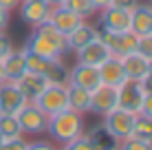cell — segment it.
Listing matches in <instances>:
<instances>
[{
  "label": "cell",
  "instance_id": "obj_7",
  "mask_svg": "<svg viewBox=\"0 0 152 150\" xmlns=\"http://www.w3.org/2000/svg\"><path fill=\"white\" fill-rule=\"evenodd\" d=\"M117 95H119V108L132 113V115L141 113V104H143V97H145L143 89H141V82L126 80L117 89Z\"/></svg>",
  "mask_w": 152,
  "mask_h": 150
},
{
  "label": "cell",
  "instance_id": "obj_41",
  "mask_svg": "<svg viewBox=\"0 0 152 150\" xmlns=\"http://www.w3.org/2000/svg\"><path fill=\"white\" fill-rule=\"evenodd\" d=\"M148 73L152 75V62H150V64H148Z\"/></svg>",
  "mask_w": 152,
  "mask_h": 150
},
{
  "label": "cell",
  "instance_id": "obj_6",
  "mask_svg": "<svg viewBox=\"0 0 152 150\" xmlns=\"http://www.w3.org/2000/svg\"><path fill=\"white\" fill-rule=\"evenodd\" d=\"M18 121L20 128H22V135H40V132H46V124H49V115L44 110H40L33 102H29L22 110L18 113Z\"/></svg>",
  "mask_w": 152,
  "mask_h": 150
},
{
  "label": "cell",
  "instance_id": "obj_4",
  "mask_svg": "<svg viewBox=\"0 0 152 150\" xmlns=\"http://www.w3.org/2000/svg\"><path fill=\"white\" fill-rule=\"evenodd\" d=\"M97 38L108 46L110 55H115V58H124V55H128V53H134V51H137V40H139L132 31L113 33V31L99 29V27H97Z\"/></svg>",
  "mask_w": 152,
  "mask_h": 150
},
{
  "label": "cell",
  "instance_id": "obj_38",
  "mask_svg": "<svg viewBox=\"0 0 152 150\" xmlns=\"http://www.w3.org/2000/svg\"><path fill=\"white\" fill-rule=\"evenodd\" d=\"M91 2L95 4V9H97V11H102V9L110 7V0H91Z\"/></svg>",
  "mask_w": 152,
  "mask_h": 150
},
{
  "label": "cell",
  "instance_id": "obj_27",
  "mask_svg": "<svg viewBox=\"0 0 152 150\" xmlns=\"http://www.w3.org/2000/svg\"><path fill=\"white\" fill-rule=\"evenodd\" d=\"M117 150H152V141H143L137 137H128L124 141H119Z\"/></svg>",
  "mask_w": 152,
  "mask_h": 150
},
{
  "label": "cell",
  "instance_id": "obj_9",
  "mask_svg": "<svg viewBox=\"0 0 152 150\" xmlns=\"http://www.w3.org/2000/svg\"><path fill=\"white\" fill-rule=\"evenodd\" d=\"M115 108H119V95H117V89L113 86H99L91 93V113L95 115H102L106 117L108 113H113Z\"/></svg>",
  "mask_w": 152,
  "mask_h": 150
},
{
  "label": "cell",
  "instance_id": "obj_30",
  "mask_svg": "<svg viewBox=\"0 0 152 150\" xmlns=\"http://www.w3.org/2000/svg\"><path fill=\"white\" fill-rule=\"evenodd\" d=\"M29 141H24V137H13V139H4L0 150H27Z\"/></svg>",
  "mask_w": 152,
  "mask_h": 150
},
{
  "label": "cell",
  "instance_id": "obj_5",
  "mask_svg": "<svg viewBox=\"0 0 152 150\" xmlns=\"http://www.w3.org/2000/svg\"><path fill=\"white\" fill-rule=\"evenodd\" d=\"M132 126H134V115L124 108H115L113 113H108L104 117V128H106L117 141L132 137Z\"/></svg>",
  "mask_w": 152,
  "mask_h": 150
},
{
  "label": "cell",
  "instance_id": "obj_19",
  "mask_svg": "<svg viewBox=\"0 0 152 150\" xmlns=\"http://www.w3.org/2000/svg\"><path fill=\"white\" fill-rule=\"evenodd\" d=\"M121 60V66H124V73H126V80H134V82H141L145 75H148V64L150 62L143 58L141 53H128L124 55Z\"/></svg>",
  "mask_w": 152,
  "mask_h": 150
},
{
  "label": "cell",
  "instance_id": "obj_10",
  "mask_svg": "<svg viewBox=\"0 0 152 150\" xmlns=\"http://www.w3.org/2000/svg\"><path fill=\"white\" fill-rule=\"evenodd\" d=\"M69 84L80 86V89L93 93L95 89L102 86L99 80V71L95 66H86V64H75L73 69H69Z\"/></svg>",
  "mask_w": 152,
  "mask_h": 150
},
{
  "label": "cell",
  "instance_id": "obj_8",
  "mask_svg": "<svg viewBox=\"0 0 152 150\" xmlns=\"http://www.w3.org/2000/svg\"><path fill=\"white\" fill-rule=\"evenodd\" d=\"M27 97L20 93L15 82H2L0 84V113L4 115H18L27 106Z\"/></svg>",
  "mask_w": 152,
  "mask_h": 150
},
{
  "label": "cell",
  "instance_id": "obj_36",
  "mask_svg": "<svg viewBox=\"0 0 152 150\" xmlns=\"http://www.w3.org/2000/svg\"><path fill=\"white\" fill-rule=\"evenodd\" d=\"M141 89H143L145 95H148V93H152V75H150V73L145 75L143 80H141Z\"/></svg>",
  "mask_w": 152,
  "mask_h": 150
},
{
  "label": "cell",
  "instance_id": "obj_32",
  "mask_svg": "<svg viewBox=\"0 0 152 150\" xmlns=\"http://www.w3.org/2000/svg\"><path fill=\"white\" fill-rule=\"evenodd\" d=\"M113 7L117 9H126V11H132L137 4H141V0H110Z\"/></svg>",
  "mask_w": 152,
  "mask_h": 150
},
{
  "label": "cell",
  "instance_id": "obj_34",
  "mask_svg": "<svg viewBox=\"0 0 152 150\" xmlns=\"http://www.w3.org/2000/svg\"><path fill=\"white\" fill-rule=\"evenodd\" d=\"M27 150H55V146H51L49 141H31Z\"/></svg>",
  "mask_w": 152,
  "mask_h": 150
},
{
  "label": "cell",
  "instance_id": "obj_31",
  "mask_svg": "<svg viewBox=\"0 0 152 150\" xmlns=\"http://www.w3.org/2000/svg\"><path fill=\"white\" fill-rule=\"evenodd\" d=\"M11 51H13V44H11V40H9V35L4 33V31H0V60H4Z\"/></svg>",
  "mask_w": 152,
  "mask_h": 150
},
{
  "label": "cell",
  "instance_id": "obj_24",
  "mask_svg": "<svg viewBox=\"0 0 152 150\" xmlns=\"http://www.w3.org/2000/svg\"><path fill=\"white\" fill-rule=\"evenodd\" d=\"M0 135L4 139H13V137H22V128L15 115H4L0 113Z\"/></svg>",
  "mask_w": 152,
  "mask_h": 150
},
{
  "label": "cell",
  "instance_id": "obj_39",
  "mask_svg": "<svg viewBox=\"0 0 152 150\" xmlns=\"http://www.w3.org/2000/svg\"><path fill=\"white\" fill-rule=\"evenodd\" d=\"M7 82V75H4V66H2V60H0V84Z\"/></svg>",
  "mask_w": 152,
  "mask_h": 150
},
{
  "label": "cell",
  "instance_id": "obj_26",
  "mask_svg": "<svg viewBox=\"0 0 152 150\" xmlns=\"http://www.w3.org/2000/svg\"><path fill=\"white\" fill-rule=\"evenodd\" d=\"M132 137L143 139V141H152V119L145 115H134V126H132Z\"/></svg>",
  "mask_w": 152,
  "mask_h": 150
},
{
  "label": "cell",
  "instance_id": "obj_21",
  "mask_svg": "<svg viewBox=\"0 0 152 150\" xmlns=\"http://www.w3.org/2000/svg\"><path fill=\"white\" fill-rule=\"evenodd\" d=\"M88 141H91V146L95 150H117L119 148V141L104 126L93 128V130L88 132Z\"/></svg>",
  "mask_w": 152,
  "mask_h": 150
},
{
  "label": "cell",
  "instance_id": "obj_28",
  "mask_svg": "<svg viewBox=\"0 0 152 150\" xmlns=\"http://www.w3.org/2000/svg\"><path fill=\"white\" fill-rule=\"evenodd\" d=\"M137 53H141L148 62H152V33L150 35H141L137 40Z\"/></svg>",
  "mask_w": 152,
  "mask_h": 150
},
{
  "label": "cell",
  "instance_id": "obj_1",
  "mask_svg": "<svg viewBox=\"0 0 152 150\" xmlns=\"http://www.w3.org/2000/svg\"><path fill=\"white\" fill-rule=\"evenodd\" d=\"M22 49L29 51V53L40 55V58H46V60H62V55L69 53V49H66V35H62L49 22L35 27Z\"/></svg>",
  "mask_w": 152,
  "mask_h": 150
},
{
  "label": "cell",
  "instance_id": "obj_35",
  "mask_svg": "<svg viewBox=\"0 0 152 150\" xmlns=\"http://www.w3.org/2000/svg\"><path fill=\"white\" fill-rule=\"evenodd\" d=\"M20 2H22V0H0V7L7 9V11L11 13L13 9H18V7H20Z\"/></svg>",
  "mask_w": 152,
  "mask_h": 150
},
{
  "label": "cell",
  "instance_id": "obj_17",
  "mask_svg": "<svg viewBox=\"0 0 152 150\" xmlns=\"http://www.w3.org/2000/svg\"><path fill=\"white\" fill-rule=\"evenodd\" d=\"M130 31L137 38L152 33V4H137L130 11Z\"/></svg>",
  "mask_w": 152,
  "mask_h": 150
},
{
  "label": "cell",
  "instance_id": "obj_3",
  "mask_svg": "<svg viewBox=\"0 0 152 150\" xmlns=\"http://www.w3.org/2000/svg\"><path fill=\"white\" fill-rule=\"evenodd\" d=\"M33 104L49 117L62 110H69V84H49Z\"/></svg>",
  "mask_w": 152,
  "mask_h": 150
},
{
  "label": "cell",
  "instance_id": "obj_20",
  "mask_svg": "<svg viewBox=\"0 0 152 150\" xmlns=\"http://www.w3.org/2000/svg\"><path fill=\"white\" fill-rule=\"evenodd\" d=\"M2 66H4V75H7V82H15L20 75L27 73V62H24V51H11L7 58L2 60Z\"/></svg>",
  "mask_w": 152,
  "mask_h": 150
},
{
  "label": "cell",
  "instance_id": "obj_14",
  "mask_svg": "<svg viewBox=\"0 0 152 150\" xmlns=\"http://www.w3.org/2000/svg\"><path fill=\"white\" fill-rule=\"evenodd\" d=\"M46 22L51 24L53 29H57L62 35H69L73 29H77L80 24L84 22V20L80 18V15H75L73 11H69L66 7H53L51 9V13H49V20Z\"/></svg>",
  "mask_w": 152,
  "mask_h": 150
},
{
  "label": "cell",
  "instance_id": "obj_42",
  "mask_svg": "<svg viewBox=\"0 0 152 150\" xmlns=\"http://www.w3.org/2000/svg\"><path fill=\"white\" fill-rule=\"evenodd\" d=\"M55 150H66V146H60V148H55Z\"/></svg>",
  "mask_w": 152,
  "mask_h": 150
},
{
  "label": "cell",
  "instance_id": "obj_37",
  "mask_svg": "<svg viewBox=\"0 0 152 150\" xmlns=\"http://www.w3.org/2000/svg\"><path fill=\"white\" fill-rule=\"evenodd\" d=\"M7 24H9V11L0 7V31L7 29Z\"/></svg>",
  "mask_w": 152,
  "mask_h": 150
},
{
  "label": "cell",
  "instance_id": "obj_18",
  "mask_svg": "<svg viewBox=\"0 0 152 150\" xmlns=\"http://www.w3.org/2000/svg\"><path fill=\"white\" fill-rule=\"evenodd\" d=\"M93 40H97V27H93V24H88L86 20L80 24L77 29H73L69 35H66V49L73 51V53H77L80 49H84L86 44H91Z\"/></svg>",
  "mask_w": 152,
  "mask_h": 150
},
{
  "label": "cell",
  "instance_id": "obj_12",
  "mask_svg": "<svg viewBox=\"0 0 152 150\" xmlns=\"http://www.w3.org/2000/svg\"><path fill=\"white\" fill-rule=\"evenodd\" d=\"M99 29L113 31V33H121V31H130V11L117 7H106L102 9L99 15Z\"/></svg>",
  "mask_w": 152,
  "mask_h": 150
},
{
  "label": "cell",
  "instance_id": "obj_43",
  "mask_svg": "<svg viewBox=\"0 0 152 150\" xmlns=\"http://www.w3.org/2000/svg\"><path fill=\"white\" fill-rule=\"evenodd\" d=\"M2 141H4V137H2V135H0V146H2Z\"/></svg>",
  "mask_w": 152,
  "mask_h": 150
},
{
  "label": "cell",
  "instance_id": "obj_44",
  "mask_svg": "<svg viewBox=\"0 0 152 150\" xmlns=\"http://www.w3.org/2000/svg\"><path fill=\"white\" fill-rule=\"evenodd\" d=\"M150 4H152V0H150Z\"/></svg>",
  "mask_w": 152,
  "mask_h": 150
},
{
  "label": "cell",
  "instance_id": "obj_15",
  "mask_svg": "<svg viewBox=\"0 0 152 150\" xmlns=\"http://www.w3.org/2000/svg\"><path fill=\"white\" fill-rule=\"evenodd\" d=\"M15 86H18L20 93L27 97V102H35L42 95V91L49 86V82H46L44 75H38V73L27 71L24 75H20L18 80H15Z\"/></svg>",
  "mask_w": 152,
  "mask_h": 150
},
{
  "label": "cell",
  "instance_id": "obj_11",
  "mask_svg": "<svg viewBox=\"0 0 152 150\" xmlns=\"http://www.w3.org/2000/svg\"><path fill=\"white\" fill-rule=\"evenodd\" d=\"M51 9L53 7H51L46 0H22V2H20V15H22V20L27 24H31L33 29L49 20Z\"/></svg>",
  "mask_w": 152,
  "mask_h": 150
},
{
  "label": "cell",
  "instance_id": "obj_40",
  "mask_svg": "<svg viewBox=\"0 0 152 150\" xmlns=\"http://www.w3.org/2000/svg\"><path fill=\"white\" fill-rule=\"evenodd\" d=\"M46 2H49V4H51V7H60V4H62V2H64V0H46Z\"/></svg>",
  "mask_w": 152,
  "mask_h": 150
},
{
  "label": "cell",
  "instance_id": "obj_22",
  "mask_svg": "<svg viewBox=\"0 0 152 150\" xmlns=\"http://www.w3.org/2000/svg\"><path fill=\"white\" fill-rule=\"evenodd\" d=\"M69 108L75 113H88L91 110V93L80 89V86L69 84Z\"/></svg>",
  "mask_w": 152,
  "mask_h": 150
},
{
  "label": "cell",
  "instance_id": "obj_2",
  "mask_svg": "<svg viewBox=\"0 0 152 150\" xmlns=\"http://www.w3.org/2000/svg\"><path fill=\"white\" fill-rule=\"evenodd\" d=\"M84 128H86L84 115H82V113L71 110V108H69V110L57 113V115H51L49 124H46V132H49L55 141H60L62 146L69 143V141H73V139H77V137H82Z\"/></svg>",
  "mask_w": 152,
  "mask_h": 150
},
{
  "label": "cell",
  "instance_id": "obj_33",
  "mask_svg": "<svg viewBox=\"0 0 152 150\" xmlns=\"http://www.w3.org/2000/svg\"><path fill=\"white\" fill-rule=\"evenodd\" d=\"M141 115L150 117L152 119V93H148V95L143 97V104H141Z\"/></svg>",
  "mask_w": 152,
  "mask_h": 150
},
{
  "label": "cell",
  "instance_id": "obj_25",
  "mask_svg": "<svg viewBox=\"0 0 152 150\" xmlns=\"http://www.w3.org/2000/svg\"><path fill=\"white\" fill-rule=\"evenodd\" d=\"M62 7H66L69 11H73L75 15H80L82 20H86V18H91V15L97 13L95 4H93L91 0H64Z\"/></svg>",
  "mask_w": 152,
  "mask_h": 150
},
{
  "label": "cell",
  "instance_id": "obj_29",
  "mask_svg": "<svg viewBox=\"0 0 152 150\" xmlns=\"http://www.w3.org/2000/svg\"><path fill=\"white\" fill-rule=\"evenodd\" d=\"M66 146V150H95L91 146V141H88V135L84 132L82 137H77V139H73V141H69V143H64Z\"/></svg>",
  "mask_w": 152,
  "mask_h": 150
},
{
  "label": "cell",
  "instance_id": "obj_16",
  "mask_svg": "<svg viewBox=\"0 0 152 150\" xmlns=\"http://www.w3.org/2000/svg\"><path fill=\"white\" fill-rule=\"evenodd\" d=\"M99 80H102L104 86H113V89H119V86L126 82V73H124V66H121V60L110 55L102 66H99Z\"/></svg>",
  "mask_w": 152,
  "mask_h": 150
},
{
  "label": "cell",
  "instance_id": "obj_13",
  "mask_svg": "<svg viewBox=\"0 0 152 150\" xmlns=\"http://www.w3.org/2000/svg\"><path fill=\"white\" fill-rule=\"evenodd\" d=\"M75 55H77V64H86V66L99 69L104 62L110 58V51H108V46L97 38V40H93L91 44H86L84 49H80Z\"/></svg>",
  "mask_w": 152,
  "mask_h": 150
},
{
  "label": "cell",
  "instance_id": "obj_23",
  "mask_svg": "<svg viewBox=\"0 0 152 150\" xmlns=\"http://www.w3.org/2000/svg\"><path fill=\"white\" fill-rule=\"evenodd\" d=\"M44 77L49 84H69V69L62 60H49Z\"/></svg>",
  "mask_w": 152,
  "mask_h": 150
}]
</instances>
